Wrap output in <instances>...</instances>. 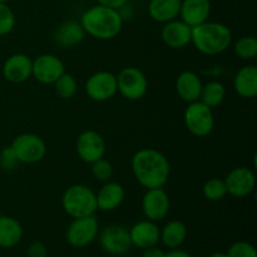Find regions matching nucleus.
Here are the masks:
<instances>
[{
  "label": "nucleus",
  "mask_w": 257,
  "mask_h": 257,
  "mask_svg": "<svg viewBox=\"0 0 257 257\" xmlns=\"http://www.w3.org/2000/svg\"><path fill=\"white\" fill-rule=\"evenodd\" d=\"M77 153L83 162L92 165L93 162L104 157V138L95 131H84L77 138Z\"/></svg>",
  "instance_id": "ddd939ff"
},
{
  "label": "nucleus",
  "mask_w": 257,
  "mask_h": 257,
  "mask_svg": "<svg viewBox=\"0 0 257 257\" xmlns=\"http://www.w3.org/2000/svg\"><path fill=\"white\" fill-rule=\"evenodd\" d=\"M85 92L94 102H105L114 97L118 92L117 77L113 73L102 70L88 78L85 83Z\"/></svg>",
  "instance_id": "9d476101"
},
{
  "label": "nucleus",
  "mask_w": 257,
  "mask_h": 257,
  "mask_svg": "<svg viewBox=\"0 0 257 257\" xmlns=\"http://www.w3.org/2000/svg\"><path fill=\"white\" fill-rule=\"evenodd\" d=\"M171 202L167 192L160 188H150L142 198V212L147 220L158 222L166 218L170 212Z\"/></svg>",
  "instance_id": "f8f14e48"
},
{
  "label": "nucleus",
  "mask_w": 257,
  "mask_h": 257,
  "mask_svg": "<svg viewBox=\"0 0 257 257\" xmlns=\"http://www.w3.org/2000/svg\"><path fill=\"white\" fill-rule=\"evenodd\" d=\"M233 88L242 98H253L257 94V68L246 65L237 72L233 79Z\"/></svg>",
  "instance_id": "4be33fe9"
},
{
  "label": "nucleus",
  "mask_w": 257,
  "mask_h": 257,
  "mask_svg": "<svg viewBox=\"0 0 257 257\" xmlns=\"http://www.w3.org/2000/svg\"><path fill=\"white\" fill-rule=\"evenodd\" d=\"M225 183L227 195L237 198L247 197L255 191L256 176L250 168L237 167L228 173L225 178Z\"/></svg>",
  "instance_id": "4468645a"
},
{
  "label": "nucleus",
  "mask_w": 257,
  "mask_h": 257,
  "mask_svg": "<svg viewBox=\"0 0 257 257\" xmlns=\"http://www.w3.org/2000/svg\"><path fill=\"white\" fill-rule=\"evenodd\" d=\"M235 54L242 60H251L257 55V39L252 35L241 37L235 43Z\"/></svg>",
  "instance_id": "bb28decb"
},
{
  "label": "nucleus",
  "mask_w": 257,
  "mask_h": 257,
  "mask_svg": "<svg viewBox=\"0 0 257 257\" xmlns=\"http://www.w3.org/2000/svg\"><path fill=\"white\" fill-rule=\"evenodd\" d=\"M28 257H48V248L40 241H34L28 247Z\"/></svg>",
  "instance_id": "72a5a7b5"
},
{
  "label": "nucleus",
  "mask_w": 257,
  "mask_h": 257,
  "mask_svg": "<svg viewBox=\"0 0 257 257\" xmlns=\"http://www.w3.org/2000/svg\"><path fill=\"white\" fill-rule=\"evenodd\" d=\"M162 42L172 49H182L191 44L192 40V28L182 20H171L165 23L161 30Z\"/></svg>",
  "instance_id": "dca6fc26"
},
{
  "label": "nucleus",
  "mask_w": 257,
  "mask_h": 257,
  "mask_svg": "<svg viewBox=\"0 0 257 257\" xmlns=\"http://www.w3.org/2000/svg\"><path fill=\"white\" fill-rule=\"evenodd\" d=\"M33 60L23 53H17L8 58L3 65V75L5 79L14 84L24 83L32 77Z\"/></svg>",
  "instance_id": "2eb2a0df"
},
{
  "label": "nucleus",
  "mask_w": 257,
  "mask_h": 257,
  "mask_svg": "<svg viewBox=\"0 0 257 257\" xmlns=\"http://www.w3.org/2000/svg\"><path fill=\"white\" fill-rule=\"evenodd\" d=\"M95 197H97L98 210L103 212H110L117 210L122 205L125 197V191L120 183L108 181L104 182L98 193H95Z\"/></svg>",
  "instance_id": "6ab92c4d"
},
{
  "label": "nucleus",
  "mask_w": 257,
  "mask_h": 257,
  "mask_svg": "<svg viewBox=\"0 0 257 257\" xmlns=\"http://www.w3.org/2000/svg\"><path fill=\"white\" fill-rule=\"evenodd\" d=\"M182 0H151L148 4V14L155 22L168 23L177 19Z\"/></svg>",
  "instance_id": "5701e85b"
},
{
  "label": "nucleus",
  "mask_w": 257,
  "mask_h": 257,
  "mask_svg": "<svg viewBox=\"0 0 257 257\" xmlns=\"http://www.w3.org/2000/svg\"><path fill=\"white\" fill-rule=\"evenodd\" d=\"M227 257H257V251L252 243L247 241H236L228 247Z\"/></svg>",
  "instance_id": "7c9ffc66"
},
{
  "label": "nucleus",
  "mask_w": 257,
  "mask_h": 257,
  "mask_svg": "<svg viewBox=\"0 0 257 257\" xmlns=\"http://www.w3.org/2000/svg\"><path fill=\"white\" fill-rule=\"evenodd\" d=\"M202 82L195 72L185 70L181 73L176 80V90L181 99L186 103H192L200 100Z\"/></svg>",
  "instance_id": "aec40b11"
},
{
  "label": "nucleus",
  "mask_w": 257,
  "mask_h": 257,
  "mask_svg": "<svg viewBox=\"0 0 257 257\" xmlns=\"http://www.w3.org/2000/svg\"><path fill=\"white\" fill-rule=\"evenodd\" d=\"M165 257H193V256L185 250H181V248H173V250L167 251Z\"/></svg>",
  "instance_id": "e433bc0d"
},
{
  "label": "nucleus",
  "mask_w": 257,
  "mask_h": 257,
  "mask_svg": "<svg viewBox=\"0 0 257 257\" xmlns=\"http://www.w3.org/2000/svg\"><path fill=\"white\" fill-rule=\"evenodd\" d=\"M15 15L7 3H0V37L13 32L15 27Z\"/></svg>",
  "instance_id": "c756f323"
},
{
  "label": "nucleus",
  "mask_w": 257,
  "mask_h": 257,
  "mask_svg": "<svg viewBox=\"0 0 257 257\" xmlns=\"http://www.w3.org/2000/svg\"><path fill=\"white\" fill-rule=\"evenodd\" d=\"M186 128L195 137H206L210 135L215 125V115L212 108L206 105L201 100L188 103L185 110Z\"/></svg>",
  "instance_id": "39448f33"
},
{
  "label": "nucleus",
  "mask_w": 257,
  "mask_h": 257,
  "mask_svg": "<svg viewBox=\"0 0 257 257\" xmlns=\"http://www.w3.org/2000/svg\"><path fill=\"white\" fill-rule=\"evenodd\" d=\"M99 233V222L94 215L85 217L73 218L68 226L65 238L70 246L75 248H83L94 242Z\"/></svg>",
  "instance_id": "423d86ee"
},
{
  "label": "nucleus",
  "mask_w": 257,
  "mask_h": 257,
  "mask_svg": "<svg viewBox=\"0 0 257 257\" xmlns=\"http://www.w3.org/2000/svg\"><path fill=\"white\" fill-rule=\"evenodd\" d=\"M22 238L23 227L19 221L10 216H0V247H14Z\"/></svg>",
  "instance_id": "393cba45"
},
{
  "label": "nucleus",
  "mask_w": 257,
  "mask_h": 257,
  "mask_svg": "<svg viewBox=\"0 0 257 257\" xmlns=\"http://www.w3.org/2000/svg\"><path fill=\"white\" fill-rule=\"evenodd\" d=\"M53 85H54L57 95L59 98H62V99H70V98H73L78 89V84L75 78L67 72H65Z\"/></svg>",
  "instance_id": "c85d7f7f"
},
{
  "label": "nucleus",
  "mask_w": 257,
  "mask_h": 257,
  "mask_svg": "<svg viewBox=\"0 0 257 257\" xmlns=\"http://www.w3.org/2000/svg\"><path fill=\"white\" fill-rule=\"evenodd\" d=\"M92 175L99 182H108L113 176V167L104 157L92 163Z\"/></svg>",
  "instance_id": "2f4dec72"
},
{
  "label": "nucleus",
  "mask_w": 257,
  "mask_h": 257,
  "mask_svg": "<svg viewBox=\"0 0 257 257\" xmlns=\"http://www.w3.org/2000/svg\"><path fill=\"white\" fill-rule=\"evenodd\" d=\"M142 251V257H165L166 255L165 251H163L162 248L157 247V245L151 246V247L145 248V250Z\"/></svg>",
  "instance_id": "c9c22d12"
},
{
  "label": "nucleus",
  "mask_w": 257,
  "mask_h": 257,
  "mask_svg": "<svg viewBox=\"0 0 257 257\" xmlns=\"http://www.w3.org/2000/svg\"><path fill=\"white\" fill-rule=\"evenodd\" d=\"M64 73V63L54 54H42L33 60L32 75L42 84H54Z\"/></svg>",
  "instance_id": "9b49d317"
},
{
  "label": "nucleus",
  "mask_w": 257,
  "mask_h": 257,
  "mask_svg": "<svg viewBox=\"0 0 257 257\" xmlns=\"http://www.w3.org/2000/svg\"><path fill=\"white\" fill-rule=\"evenodd\" d=\"M187 238V227L180 220H172L160 231V241L168 248H180Z\"/></svg>",
  "instance_id": "b1692460"
},
{
  "label": "nucleus",
  "mask_w": 257,
  "mask_h": 257,
  "mask_svg": "<svg viewBox=\"0 0 257 257\" xmlns=\"http://www.w3.org/2000/svg\"><path fill=\"white\" fill-rule=\"evenodd\" d=\"M10 147L17 155L18 161L27 165L40 162L47 155V145L44 140L34 133H23L17 136Z\"/></svg>",
  "instance_id": "0eeeda50"
},
{
  "label": "nucleus",
  "mask_w": 257,
  "mask_h": 257,
  "mask_svg": "<svg viewBox=\"0 0 257 257\" xmlns=\"http://www.w3.org/2000/svg\"><path fill=\"white\" fill-rule=\"evenodd\" d=\"M208 257H227V255H226V252H222V251H217V252L211 253Z\"/></svg>",
  "instance_id": "4c0bfd02"
},
{
  "label": "nucleus",
  "mask_w": 257,
  "mask_h": 257,
  "mask_svg": "<svg viewBox=\"0 0 257 257\" xmlns=\"http://www.w3.org/2000/svg\"><path fill=\"white\" fill-rule=\"evenodd\" d=\"M160 227L157 223L151 220L138 221L130 228V237L132 246L145 250V248L156 246L160 242Z\"/></svg>",
  "instance_id": "f3484780"
},
{
  "label": "nucleus",
  "mask_w": 257,
  "mask_h": 257,
  "mask_svg": "<svg viewBox=\"0 0 257 257\" xmlns=\"http://www.w3.org/2000/svg\"><path fill=\"white\" fill-rule=\"evenodd\" d=\"M99 246L110 256H123L133 247L130 237V230L120 225L105 226L98 233Z\"/></svg>",
  "instance_id": "6e6552de"
},
{
  "label": "nucleus",
  "mask_w": 257,
  "mask_h": 257,
  "mask_svg": "<svg viewBox=\"0 0 257 257\" xmlns=\"http://www.w3.org/2000/svg\"><path fill=\"white\" fill-rule=\"evenodd\" d=\"M79 23L85 34L100 40L113 39L119 34L123 27L119 12L100 4L85 10Z\"/></svg>",
  "instance_id": "f03ea898"
},
{
  "label": "nucleus",
  "mask_w": 257,
  "mask_h": 257,
  "mask_svg": "<svg viewBox=\"0 0 257 257\" xmlns=\"http://www.w3.org/2000/svg\"><path fill=\"white\" fill-rule=\"evenodd\" d=\"M19 161H18L17 155L13 151V148L5 147L3 148V151L0 152V166H2L3 170L5 171H12L14 168H17V166L19 165Z\"/></svg>",
  "instance_id": "473e14b6"
},
{
  "label": "nucleus",
  "mask_w": 257,
  "mask_h": 257,
  "mask_svg": "<svg viewBox=\"0 0 257 257\" xmlns=\"http://www.w3.org/2000/svg\"><path fill=\"white\" fill-rule=\"evenodd\" d=\"M226 97V88L218 80H211L202 85L200 100L208 105L210 108H215L223 102Z\"/></svg>",
  "instance_id": "a878e982"
},
{
  "label": "nucleus",
  "mask_w": 257,
  "mask_h": 257,
  "mask_svg": "<svg viewBox=\"0 0 257 257\" xmlns=\"http://www.w3.org/2000/svg\"><path fill=\"white\" fill-rule=\"evenodd\" d=\"M211 13L210 0H182L180 17L191 28L207 22Z\"/></svg>",
  "instance_id": "a211bd4d"
},
{
  "label": "nucleus",
  "mask_w": 257,
  "mask_h": 257,
  "mask_svg": "<svg viewBox=\"0 0 257 257\" xmlns=\"http://www.w3.org/2000/svg\"><path fill=\"white\" fill-rule=\"evenodd\" d=\"M63 210L72 218L92 216L97 212L95 192L85 185H73L64 191L62 197Z\"/></svg>",
  "instance_id": "20e7f679"
},
{
  "label": "nucleus",
  "mask_w": 257,
  "mask_h": 257,
  "mask_svg": "<svg viewBox=\"0 0 257 257\" xmlns=\"http://www.w3.org/2000/svg\"><path fill=\"white\" fill-rule=\"evenodd\" d=\"M8 0H0V3H7Z\"/></svg>",
  "instance_id": "58836bf2"
},
{
  "label": "nucleus",
  "mask_w": 257,
  "mask_h": 257,
  "mask_svg": "<svg viewBox=\"0 0 257 257\" xmlns=\"http://www.w3.org/2000/svg\"><path fill=\"white\" fill-rule=\"evenodd\" d=\"M196 49L205 55H217L232 43V33L227 25L217 22H205L192 28V40Z\"/></svg>",
  "instance_id": "7ed1b4c3"
},
{
  "label": "nucleus",
  "mask_w": 257,
  "mask_h": 257,
  "mask_svg": "<svg viewBox=\"0 0 257 257\" xmlns=\"http://www.w3.org/2000/svg\"><path fill=\"white\" fill-rule=\"evenodd\" d=\"M97 3L100 5H104V7L118 10L122 7H124V5H127L130 0H97Z\"/></svg>",
  "instance_id": "f704fd0d"
},
{
  "label": "nucleus",
  "mask_w": 257,
  "mask_h": 257,
  "mask_svg": "<svg viewBox=\"0 0 257 257\" xmlns=\"http://www.w3.org/2000/svg\"><path fill=\"white\" fill-rule=\"evenodd\" d=\"M85 32L79 22L68 20L60 24L54 33V40L62 48H74L83 42Z\"/></svg>",
  "instance_id": "412c9836"
},
{
  "label": "nucleus",
  "mask_w": 257,
  "mask_h": 257,
  "mask_svg": "<svg viewBox=\"0 0 257 257\" xmlns=\"http://www.w3.org/2000/svg\"><path fill=\"white\" fill-rule=\"evenodd\" d=\"M131 167L136 180L146 190L163 187L171 173L167 157L155 148L137 151L131 161Z\"/></svg>",
  "instance_id": "f257e3e1"
},
{
  "label": "nucleus",
  "mask_w": 257,
  "mask_h": 257,
  "mask_svg": "<svg viewBox=\"0 0 257 257\" xmlns=\"http://www.w3.org/2000/svg\"><path fill=\"white\" fill-rule=\"evenodd\" d=\"M202 192L203 196L208 201H212V202L222 201L226 197V195H227V188H226L225 180H221V178H211V180H208L203 185Z\"/></svg>",
  "instance_id": "cd10ccee"
},
{
  "label": "nucleus",
  "mask_w": 257,
  "mask_h": 257,
  "mask_svg": "<svg viewBox=\"0 0 257 257\" xmlns=\"http://www.w3.org/2000/svg\"><path fill=\"white\" fill-rule=\"evenodd\" d=\"M118 92L128 100H138L145 97L148 82L145 73L136 67L123 68L117 75Z\"/></svg>",
  "instance_id": "1a4fd4ad"
}]
</instances>
